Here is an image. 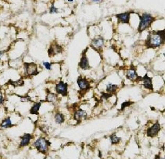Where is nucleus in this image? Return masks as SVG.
Here are the masks:
<instances>
[{
  "instance_id": "f257e3e1",
  "label": "nucleus",
  "mask_w": 165,
  "mask_h": 159,
  "mask_svg": "<svg viewBox=\"0 0 165 159\" xmlns=\"http://www.w3.org/2000/svg\"><path fill=\"white\" fill-rule=\"evenodd\" d=\"M164 41V31L150 32L148 36L145 45L148 48H156Z\"/></svg>"
},
{
  "instance_id": "f03ea898",
  "label": "nucleus",
  "mask_w": 165,
  "mask_h": 159,
  "mask_svg": "<svg viewBox=\"0 0 165 159\" xmlns=\"http://www.w3.org/2000/svg\"><path fill=\"white\" fill-rule=\"evenodd\" d=\"M140 22L138 28L139 32H142L149 27L154 20L152 16L148 13H144L142 16H140Z\"/></svg>"
},
{
  "instance_id": "7ed1b4c3",
  "label": "nucleus",
  "mask_w": 165,
  "mask_h": 159,
  "mask_svg": "<svg viewBox=\"0 0 165 159\" xmlns=\"http://www.w3.org/2000/svg\"><path fill=\"white\" fill-rule=\"evenodd\" d=\"M49 142L44 138H39L34 144V145L37 149V150L42 153H46L48 150V146L50 145Z\"/></svg>"
},
{
  "instance_id": "20e7f679",
  "label": "nucleus",
  "mask_w": 165,
  "mask_h": 159,
  "mask_svg": "<svg viewBox=\"0 0 165 159\" xmlns=\"http://www.w3.org/2000/svg\"><path fill=\"white\" fill-rule=\"evenodd\" d=\"M26 73L29 75H36L38 73V68L34 63H25Z\"/></svg>"
},
{
  "instance_id": "39448f33",
  "label": "nucleus",
  "mask_w": 165,
  "mask_h": 159,
  "mask_svg": "<svg viewBox=\"0 0 165 159\" xmlns=\"http://www.w3.org/2000/svg\"><path fill=\"white\" fill-rule=\"evenodd\" d=\"M67 87L68 85L67 83H64L63 82L60 81L56 86V91L63 96H66L67 94Z\"/></svg>"
},
{
  "instance_id": "423d86ee",
  "label": "nucleus",
  "mask_w": 165,
  "mask_h": 159,
  "mask_svg": "<svg viewBox=\"0 0 165 159\" xmlns=\"http://www.w3.org/2000/svg\"><path fill=\"white\" fill-rule=\"evenodd\" d=\"M160 125L158 124V123H156L154 124L151 128L148 130L147 131V134L149 136L153 137L157 135L158 132L160 131Z\"/></svg>"
},
{
  "instance_id": "0eeeda50",
  "label": "nucleus",
  "mask_w": 165,
  "mask_h": 159,
  "mask_svg": "<svg viewBox=\"0 0 165 159\" xmlns=\"http://www.w3.org/2000/svg\"><path fill=\"white\" fill-rule=\"evenodd\" d=\"M141 80H142L143 81V86L145 88L148 89L150 90L153 89V86L152 84V79L148 77L147 76V74H146L145 76L142 78Z\"/></svg>"
},
{
  "instance_id": "6e6552de",
  "label": "nucleus",
  "mask_w": 165,
  "mask_h": 159,
  "mask_svg": "<svg viewBox=\"0 0 165 159\" xmlns=\"http://www.w3.org/2000/svg\"><path fill=\"white\" fill-rule=\"evenodd\" d=\"M77 84L81 90H87L89 89L90 84L85 78H79L77 80Z\"/></svg>"
},
{
  "instance_id": "1a4fd4ad",
  "label": "nucleus",
  "mask_w": 165,
  "mask_h": 159,
  "mask_svg": "<svg viewBox=\"0 0 165 159\" xmlns=\"http://www.w3.org/2000/svg\"><path fill=\"white\" fill-rule=\"evenodd\" d=\"M119 20L123 23H128L130 19V13L125 12L117 15Z\"/></svg>"
},
{
  "instance_id": "9d476101",
  "label": "nucleus",
  "mask_w": 165,
  "mask_h": 159,
  "mask_svg": "<svg viewBox=\"0 0 165 159\" xmlns=\"http://www.w3.org/2000/svg\"><path fill=\"white\" fill-rule=\"evenodd\" d=\"M32 139V136L31 134H24L22 137H21V141L20 142V147H24L26 146H27Z\"/></svg>"
},
{
  "instance_id": "9b49d317",
  "label": "nucleus",
  "mask_w": 165,
  "mask_h": 159,
  "mask_svg": "<svg viewBox=\"0 0 165 159\" xmlns=\"http://www.w3.org/2000/svg\"><path fill=\"white\" fill-rule=\"evenodd\" d=\"M79 65L82 69L86 70V69L88 68V67H89L88 60V58L85 56H84L82 57L81 60H80V62L79 64Z\"/></svg>"
},
{
  "instance_id": "f8f14e48",
  "label": "nucleus",
  "mask_w": 165,
  "mask_h": 159,
  "mask_svg": "<svg viewBox=\"0 0 165 159\" xmlns=\"http://www.w3.org/2000/svg\"><path fill=\"white\" fill-rule=\"evenodd\" d=\"M126 77L130 80H136L138 76L134 69H131L128 71Z\"/></svg>"
},
{
  "instance_id": "ddd939ff",
  "label": "nucleus",
  "mask_w": 165,
  "mask_h": 159,
  "mask_svg": "<svg viewBox=\"0 0 165 159\" xmlns=\"http://www.w3.org/2000/svg\"><path fill=\"white\" fill-rule=\"evenodd\" d=\"M12 125V121L10 119V118H7L6 119H5L2 123V124H1V127L3 129H7L9 128V127H11Z\"/></svg>"
},
{
  "instance_id": "4468645a",
  "label": "nucleus",
  "mask_w": 165,
  "mask_h": 159,
  "mask_svg": "<svg viewBox=\"0 0 165 159\" xmlns=\"http://www.w3.org/2000/svg\"><path fill=\"white\" fill-rule=\"evenodd\" d=\"M41 106V103L40 102H37L35 103L33 107L31 108L30 110V113L31 114H38L39 109Z\"/></svg>"
},
{
  "instance_id": "2eb2a0df",
  "label": "nucleus",
  "mask_w": 165,
  "mask_h": 159,
  "mask_svg": "<svg viewBox=\"0 0 165 159\" xmlns=\"http://www.w3.org/2000/svg\"><path fill=\"white\" fill-rule=\"evenodd\" d=\"M118 88V86L117 85H114L112 84H109L107 85L106 91L109 92H113L116 91Z\"/></svg>"
},
{
  "instance_id": "dca6fc26",
  "label": "nucleus",
  "mask_w": 165,
  "mask_h": 159,
  "mask_svg": "<svg viewBox=\"0 0 165 159\" xmlns=\"http://www.w3.org/2000/svg\"><path fill=\"white\" fill-rule=\"evenodd\" d=\"M55 120L57 123L61 124L64 121V116L60 113H58L55 116Z\"/></svg>"
},
{
  "instance_id": "f3484780",
  "label": "nucleus",
  "mask_w": 165,
  "mask_h": 159,
  "mask_svg": "<svg viewBox=\"0 0 165 159\" xmlns=\"http://www.w3.org/2000/svg\"><path fill=\"white\" fill-rule=\"evenodd\" d=\"M93 43L95 47L99 48V47H101V46H102V45L103 44V40L101 38H99V39H97L94 40L93 41Z\"/></svg>"
},
{
  "instance_id": "a211bd4d",
  "label": "nucleus",
  "mask_w": 165,
  "mask_h": 159,
  "mask_svg": "<svg viewBox=\"0 0 165 159\" xmlns=\"http://www.w3.org/2000/svg\"><path fill=\"white\" fill-rule=\"evenodd\" d=\"M86 113L85 111L82 110L78 111L76 113V117L77 119H80L82 117H85L86 116Z\"/></svg>"
},
{
  "instance_id": "6ab92c4d",
  "label": "nucleus",
  "mask_w": 165,
  "mask_h": 159,
  "mask_svg": "<svg viewBox=\"0 0 165 159\" xmlns=\"http://www.w3.org/2000/svg\"><path fill=\"white\" fill-rule=\"evenodd\" d=\"M110 139H111L112 143H113V144H116V143H118L120 140V138L118 137L116 135H113L111 136Z\"/></svg>"
},
{
  "instance_id": "aec40b11",
  "label": "nucleus",
  "mask_w": 165,
  "mask_h": 159,
  "mask_svg": "<svg viewBox=\"0 0 165 159\" xmlns=\"http://www.w3.org/2000/svg\"><path fill=\"white\" fill-rule=\"evenodd\" d=\"M47 99H48V101H50V102H54L56 101V95H55L53 93H50L48 95Z\"/></svg>"
},
{
  "instance_id": "412c9836",
  "label": "nucleus",
  "mask_w": 165,
  "mask_h": 159,
  "mask_svg": "<svg viewBox=\"0 0 165 159\" xmlns=\"http://www.w3.org/2000/svg\"><path fill=\"white\" fill-rule=\"evenodd\" d=\"M43 64L44 65V66L45 67V68L48 70H50L51 69V66H52V65L50 63H49V62H45L43 63Z\"/></svg>"
},
{
  "instance_id": "4be33fe9",
  "label": "nucleus",
  "mask_w": 165,
  "mask_h": 159,
  "mask_svg": "<svg viewBox=\"0 0 165 159\" xmlns=\"http://www.w3.org/2000/svg\"><path fill=\"white\" fill-rule=\"evenodd\" d=\"M131 103H132V102H129V101H128V102H125L123 103H122V107H121V109H122V110L124 109V108H125L126 106H128L130 105Z\"/></svg>"
},
{
  "instance_id": "5701e85b",
  "label": "nucleus",
  "mask_w": 165,
  "mask_h": 159,
  "mask_svg": "<svg viewBox=\"0 0 165 159\" xmlns=\"http://www.w3.org/2000/svg\"><path fill=\"white\" fill-rule=\"evenodd\" d=\"M57 12V9L54 7V5H53L50 8V13H53Z\"/></svg>"
},
{
  "instance_id": "b1692460",
  "label": "nucleus",
  "mask_w": 165,
  "mask_h": 159,
  "mask_svg": "<svg viewBox=\"0 0 165 159\" xmlns=\"http://www.w3.org/2000/svg\"><path fill=\"white\" fill-rule=\"evenodd\" d=\"M103 97H104L105 99H107L108 98L111 97V95H112L111 94H109V93H103Z\"/></svg>"
},
{
  "instance_id": "393cba45",
  "label": "nucleus",
  "mask_w": 165,
  "mask_h": 159,
  "mask_svg": "<svg viewBox=\"0 0 165 159\" xmlns=\"http://www.w3.org/2000/svg\"><path fill=\"white\" fill-rule=\"evenodd\" d=\"M4 101V99L2 95H0V104H3Z\"/></svg>"
},
{
  "instance_id": "a878e982",
  "label": "nucleus",
  "mask_w": 165,
  "mask_h": 159,
  "mask_svg": "<svg viewBox=\"0 0 165 159\" xmlns=\"http://www.w3.org/2000/svg\"><path fill=\"white\" fill-rule=\"evenodd\" d=\"M2 55V52L0 51V57H1V56Z\"/></svg>"
},
{
  "instance_id": "bb28decb",
  "label": "nucleus",
  "mask_w": 165,
  "mask_h": 159,
  "mask_svg": "<svg viewBox=\"0 0 165 159\" xmlns=\"http://www.w3.org/2000/svg\"><path fill=\"white\" fill-rule=\"evenodd\" d=\"M157 159H164V158H160V157H158Z\"/></svg>"
}]
</instances>
